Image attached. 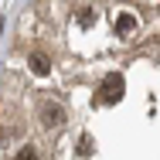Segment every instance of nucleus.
Returning <instances> with one entry per match:
<instances>
[{
	"label": "nucleus",
	"instance_id": "obj_1",
	"mask_svg": "<svg viewBox=\"0 0 160 160\" xmlns=\"http://www.w3.org/2000/svg\"><path fill=\"white\" fill-rule=\"evenodd\" d=\"M123 92H126L123 75H106L102 85H99V92H96V106H112V102L123 99Z\"/></svg>",
	"mask_w": 160,
	"mask_h": 160
},
{
	"label": "nucleus",
	"instance_id": "obj_2",
	"mask_svg": "<svg viewBox=\"0 0 160 160\" xmlns=\"http://www.w3.org/2000/svg\"><path fill=\"white\" fill-rule=\"evenodd\" d=\"M62 123H65V109L58 102H44V106H41V126L44 129H58Z\"/></svg>",
	"mask_w": 160,
	"mask_h": 160
},
{
	"label": "nucleus",
	"instance_id": "obj_3",
	"mask_svg": "<svg viewBox=\"0 0 160 160\" xmlns=\"http://www.w3.org/2000/svg\"><path fill=\"white\" fill-rule=\"evenodd\" d=\"M136 31H140V17H136L133 10H119V14H116V34H119V38H133Z\"/></svg>",
	"mask_w": 160,
	"mask_h": 160
},
{
	"label": "nucleus",
	"instance_id": "obj_4",
	"mask_svg": "<svg viewBox=\"0 0 160 160\" xmlns=\"http://www.w3.org/2000/svg\"><path fill=\"white\" fill-rule=\"evenodd\" d=\"M28 68H31L34 75H48V72H51V58H48L44 51H31V55H28Z\"/></svg>",
	"mask_w": 160,
	"mask_h": 160
},
{
	"label": "nucleus",
	"instance_id": "obj_5",
	"mask_svg": "<svg viewBox=\"0 0 160 160\" xmlns=\"http://www.w3.org/2000/svg\"><path fill=\"white\" fill-rule=\"evenodd\" d=\"M14 160H38V150H34V147H24V150H17Z\"/></svg>",
	"mask_w": 160,
	"mask_h": 160
},
{
	"label": "nucleus",
	"instance_id": "obj_6",
	"mask_svg": "<svg viewBox=\"0 0 160 160\" xmlns=\"http://www.w3.org/2000/svg\"><path fill=\"white\" fill-rule=\"evenodd\" d=\"M78 21H82V28H89V24L96 21V10H82V14H78Z\"/></svg>",
	"mask_w": 160,
	"mask_h": 160
}]
</instances>
